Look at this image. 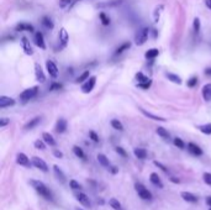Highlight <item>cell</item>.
I'll return each mask as SVG.
<instances>
[{
	"label": "cell",
	"instance_id": "1",
	"mask_svg": "<svg viewBox=\"0 0 211 210\" xmlns=\"http://www.w3.org/2000/svg\"><path fill=\"white\" fill-rule=\"evenodd\" d=\"M30 184L33 187V189H35L41 197H43V198L47 199V200H53V197H52L51 190H50L42 182L36 181V179H31V181H30Z\"/></svg>",
	"mask_w": 211,
	"mask_h": 210
},
{
	"label": "cell",
	"instance_id": "2",
	"mask_svg": "<svg viewBox=\"0 0 211 210\" xmlns=\"http://www.w3.org/2000/svg\"><path fill=\"white\" fill-rule=\"evenodd\" d=\"M135 189L138 194V197L143 200H152V193L141 183H136L135 184Z\"/></svg>",
	"mask_w": 211,
	"mask_h": 210
},
{
	"label": "cell",
	"instance_id": "3",
	"mask_svg": "<svg viewBox=\"0 0 211 210\" xmlns=\"http://www.w3.org/2000/svg\"><path fill=\"white\" fill-rule=\"evenodd\" d=\"M37 92H38V87H32V88H28V89L24 90V92L20 94V100H21L22 103H26V102H28V100L33 99V98L36 97Z\"/></svg>",
	"mask_w": 211,
	"mask_h": 210
},
{
	"label": "cell",
	"instance_id": "4",
	"mask_svg": "<svg viewBox=\"0 0 211 210\" xmlns=\"http://www.w3.org/2000/svg\"><path fill=\"white\" fill-rule=\"evenodd\" d=\"M148 32H149V30H148L147 27H143V28H141V30L136 33L135 42H136L137 46H142V45L146 43V41H147V38H148Z\"/></svg>",
	"mask_w": 211,
	"mask_h": 210
},
{
	"label": "cell",
	"instance_id": "5",
	"mask_svg": "<svg viewBox=\"0 0 211 210\" xmlns=\"http://www.w3.org/2000/svg\"><path fill=\"white\" fill-rule=\"evenodd\" d=\"M95 83H97V77H89L88 78V81L82 85V92L83 93H90L93 89H94V87H95Z\"/></svg>",
	"mask_w": 211,
	"mask_h": 210
},
{
	"label": "cell",
	"instance_id": "6",
	"mask_svg": "<svg viewBox=\"0 0 211 210\" xmlns=\"http://www.w3.org/2000/svg\"><path fill=\"white\" fill-rule=\"evenodd\" d=\"M31 163H32L37 169H40V171H42V172H48V166H47V163H46L42 158H40V157H32Z\"/></svg>",
	"mask_w": 211,
	"mask_h": 210
},
{
	"label": "cell",
	"instance_id": "7",
	"mask_svg": "<svg viewBox=\"0 0 211 210\" xmlns=\"http://www.w3.org/2000/svg\"><path fill=\"white\" fill-rule=\"evenodd\" d=\"M46 68H47V71H48V74L52 77V78H56L57 76H58V68H57V66L54 64V62L53 61H46Z\"/></svg>",
	"mask_w": 211,
	"mask_h": 210
},
{
	"label": "cell",
	"instance_id": "8",
	"mask_svg": "<svg viewBox=\"0 0 211 210\" xmlns=\"http://www.w3.org/2000/svg\"><path fill=\"white\" fill-rule=\"evenodd\" d=\"M58 40H59V43H61V47H66L68 41H69V36H68V32L64 27H62L59 30V35H58Z\"/></svg>",
	"mask_w": 211,
	"mask_h": 210
},
{
	"label": "cell",
	"instance_id": "9",
	"mask_svg": "<svg viewBox=\"0 0 211 210\" xmlns=\"http://www.w3.org/2000/svg\"><path fill=\"white\" fill-rule=\"evenodd\" d=\"M33 41H35V45L37 47H40L41 50H45L46 48V43H45V38H43V33L42 32H36L35 33V37H33Z\"/></svg>",
	"mask_w": 211,
	"mask_h": 210
},
{
	"label": "cell",
	"instance_id": "10",
	"mask_svg": "<svg viewBox=\"0 0 211 210\" xmlns=\"http://www.w3.org/2000/svg\"><path fill=\"white\" fill-rule=\"evenodd\" d=\"M75 198H77V200H78L82 205H84V207H87V208L90 207V200H89V198H88V195H87L85 193L78 192V193L75 194Z\"/></svg>",
	"mask_w": 211,
	"mask_h": 210
},
{
	"label": "cell",
	"instance_id": "11",
	"mask_svg": "<svg viewBox=\"0 0 211 210\" xmlns=\"http://www.w3.org/2000/svg\"><path fill=\"white\" fill-rule=\"evenodd\" d=\"M35 77H36V81H38L40 83H45V81H46V76L38 63L35 64Z\"/></svg>",
	"mask_w": 211,
	"mask_h": 210
},
{
	"label": "cell",
	"instance_id": "12",
	"mask_svg": "<svg viewBox=\"0 0 211 210\" xmlns=\"http://www.w3.org/2000/svg\"><path fill=\"white\" fill-rule=\"evenodd\" d=\"M21 45H22V48H24V51H25L26 55H28V56H32L33 55V48H32L30 41L26 37H22L21 38Z\"/></svg>",
	"mask_w": 211,
	"mask_h": 210
},
{
	"label": "cell",
	"instance_id": "13",
	"mask_svg": "<svg viewBox=\"0 0 211 210\" xmlns=\"http://www.w3.org/2000/svg\"><path fill=\"white\" fill-rule=\"evenodd\" d=\"M16 162H17V164L24 166V167H28V166H30V160H28V157H27L25 153H22V152L17 153V156H16Z\"/></svg>",
	"mask_w": 211,
	"mask_h": 210
},
{
	"label": "cell",
	"instance_id": "14",
	"mask_svg": "<svg viewBox=\"0 0 211 210\" xmlns=\"http://www.w3.org/2000/svg\"><path fill=\"white\" fill-rule=\"evenodd\" d=\"M180 195H182L183 200H185L188 203H198V200H199V198L190 192H182Z\"/></svg>",
	"mask_w": 211,
	"mask_h": 210
},
{
	"label": "cell",
	"instance_id": "15",
	"mask_svg": "<svg viewBox=\"0 0 211 210\" xmlns=\"http://www.w3.org/2000/svg\"><path fill=\"white\" fill-rule=\"evenodd\" d=\"M188 151H189L192 155L198 156V157L203 155V150H201L198 145H195V143H193V142H189V143H188Z\"/></svg>",
	"mask_w": 211,
	"mask_h": 210
},
{
	"label": "cell",
	"instance_id": "16",
	"mask_svg": "<svg viewBox=\"0 0 211 210\" xmlns=\"http://www.w3.org/2000/svg\"><path fill=\"white\" fill-rule=\"evenodd\" d=\"M15 103L16 102L12 98H10V97H5V95L0 97V107L1 109L7 107V106H12V105H15Z\"/></svg>",
	"mask_w": 211,
	"mask_h": 210
},
{
	"label": "cell",
	"instance_id": "17",
	"mask_svg": "<svg viewBox=\"0 0 211 210\" xmlns=\"http://www.w3.org/2000/svg\"><path fill=\"white\" fill-rule=\"evenodd\" d=\"M54 130H56V132H58V133H63V132L67 130V121H66L64 119H58Z\"/></svg>",
	"mask_w": 211,
	"mask_h": 210
},
{
	"label": "cell",
	"instance_id": "18",
	"mask_svg": "<svg viewBox=\"0 0 211 210\" xmlns=\"http://www.w3.org/2000/svg\"><path fill=\"white\" fill-rule=\"evenodd\" d=\"M53 172H54V174H56V178L61 182V183H66V176H64V173L62 172V169L58 167V166H53Z\"/></svg>",
	"mask_w": 211,
	"mask_h": 210
},
{
	"label": "cell",
	"instance_id": "19",
	"mask_svg": "<svg viewBox=\"0 0 211 210\" xmlns=\"http://www.w3.org/2000/svg\"><path fill=\"white\" fill-rule=\"evenodd\" d=\"M140 111H141L144 116H147L148 119H152V120H156V121H166V119H164V117L158 116V115H154V114H152V112H148V111H146V110H144V109H142V107H140Z\"/></svg>",
	"mask_w": 211,
	"mask_h": 210
},
{
	"label": "cell",
	"instance_id": "20",
	"mask_svg": "<svg viewBox=\"0 0 211 210\" xmlns=\"http://www.w3.org/2000/svg\"><path fill=\"white\" fill-rule=\"evenodd\" d=\"M149 181H151V183H152V184H154V186H157V187H159V188H163L162 179H161V177H159L157 173H151V176H149Z\"/></svg>",
	"mask_w": 211,
	"mask_h": 210
},
{
	"label": "cell",
	"instance_id": "21",
	"mask_svg": "<svg viewBox=\"0 0 211 210\" xmlns=\"http://www.w3.org/2000/svg\"><path fill=\"white\" fill-rule=\"evenodd\" d=\"M16 31H28V32H33V26L30 25V24H26V22H22V24H19L15 28Z\"/></svg>",
	"mask_w": 211,
	"mask_h": 210
},
{
	"label": "cell",
	"instance_id": "22",
	"mask_svg": "<svg viewBox=\"0 0 211 210\" xmlns=\"http://www.w3.org/2000/svg\"><path fill=\"white\" fill-rule=\"evenodd\" d=\"M42 138L43 141L46 142V145H50V146H56V140L53 138V136L48 132H43L42 133Z\"/></svg>",
	"mask_w": 211,
	"mask_h": 210
},
{
	"label": "cell",
	"instance_id": "23",
	"mask_svg": "<svg viewBox=\"0 0 211 210\" xmlns=\"http://www.w3.org/2000/svg\"><path fill=\"white\" fill-rule=\"evenodd\" d=\"M133 153H135V156L138 158V160H146L147 158V151L144 150V148H135L133 150Z\"/></svg>",
	"mask_w": 211,
	"mask_h": 210
},
{
	"label": "cell",
	"instance_id": "24",
	"mask_svg": "<svg viewBox=\"0 0 211 210\" xmlns=\"http://www.w3.org/2000/svg\"><path fill=\"white\" fill-rule=\"evenodd\" d=\"M97 158H98L99 163H100L103 167H106V168H110V167H111V164H110V161L107 160V157H106L105 155H103V153H99Z\"/></svg>",
	"mask_w": 211,
	"mask_h": 210
},
{
	"label": "cell",
	"instance_id": "25",
	"mask_svg": "<svg viewBox=\"0 0 211 210\" xmlns=\"http://www.w3.org/2000/svg\"><path fill=\"white\" fill-rule=\"evenodd\" d=\"M203 98L206 102L211 100V84H205L203 87Z\"/></svg>",
	"mask_w": 211,
	"mask_h": 210
},
{
	"label": "cell",
	"instance_id": "26",
	"mask_svg": "<svg viewBox=\"0 0 211 210\" xmlns=\"http://www.w3.org/2000/svg\"><path fill=\"white\" fill-rule=\"evenodd\" d=\"M40 121H41V117H40V116H37V117H35V119L30 120V121H28V122L24 126V129H25V130H32V129H33V127H35V126H36Z\"/></svg>",
	"mask_w": 211,
	"mask_h": 210
},
{
	"label": "cell",
	"instance_id": "27",
	"mask_svg": "<svg viewBox=\"0 0 211 210\" xmlns=\"http://www.w3.org/2000/svg\"><path fill=\"white\" fill-rule=\"evenodd\" d=\"M73 152H74V155L77 156V157H79L80 160H87V156H85V153H84V151L79 147V146H74L73 147Z\"/></svg>",
	"mask_w": 211,
	"mask_h": 210
},
{
	"label": "cell",
	"instance_id": "28",
	"mask_svg": "<svg viewBox=\"0 0 211 210\" xmlns=\"http://www.w3.org/2000/svg\"><path fill=\"white\" fill-rule=\"evenodd\" d=\"M159 55V51H158V48H151V50H148L147 52H146V58H149V59H153V58H156L157 56Z\"/></svg>",
	"mask_w": 211,
	"mask_h": 210
},
{
	"label": "cell",
	"instance_id": "29",
	"mask_svg": "<svg viewBox=\"0 0 211 210\" xmlns=\"http://www.w3.org/2000/svg\"><path fill=\"white\" fill-rule=\"evenodd\" d=\"M166 77H167L170 82H173V83H175V84H180V83H182V78H180L179 76H177V74L167 73V74H166Z\"/></svg>",
	"mask_w": 211,
	"mask_h": 210
},
{
	"label": "cell",
	"instance_id": "30",
	"mask_svg": "<svg viewBox=\"0 0 211 210\" xmlns=\"http://www.w3.org/2000/svg\"><path fill=\"white\" fill-rule=\"evenodd\" d=\"M109 205H110L114 210H122V208H121V203H120L117 199H115V198H111V199L109 200Z\"/></svg>",
	"mask_w": 211,
	"mask_h": 210
},
{
	"label": "cell",
	"instance_id": "31",
	"mask_svg": "<svg viewBox=\"0 0 211 210\" xmlns=\"http://www.w3.org/2000/svg\"><path fill=\"white\" fill-rule=\"evenodd\" d=\"M157 133H158L162 138H164V140H169V138H170L169 132H168L164 127H157Z\"/></svg>",
	"mask_w": 211,
	"mask_h": 210
},
{
	"label": "cell",
	"instance_id": "32",
	"mask_svg": "<svg viewBox=\"0 0 211 210\" xmlns=\"http://www.w3.org/2000/svg\"><path fill=\"white\" fill-rule=\"evenodd\" d=\"M198 129L205 133V135H211V124H204V125H200L198 126Z\"/></svg>",
	"mask_w": 211,
	"mask_h": 210
},
{
	"label": "cell",
	"instance_id": "33",
	"mask_svg": "<svg viewBox=\"0 0 211 210\" xmlns=\"http://www.w3.org/2000/svg\"><path fill=\"white\" fill-rule=\"evenodd\" d=\"M130 47H131V43H130V42H125V43H122L120 47H117V48H116V51H115V55H120V53H122L123 51L128 50Z\"/></svg>",
	"mask_w": 211,
	"mask_h": 210
},
{
	"label": "cell",
	"instance_id": "34",
	"mask_svg": "<svg viewBox=\"0 0 211 210\" xmlns=\"http://www.w3.org/2000/svg\"><path fill=\"white\" fill-rule=\"evenodd\" d=\"M111 126L115 129V130H118V131H123V125L121 124L120 120H116V119H112L111 120Z\"/></svg>",
	"mask_w": 211,
	"mask_h": 210
},
{
	"label": "cell",
	"instance_id": "35",
	"mask_svg": "<svg viewBox=\"0 0 211 210\" xmlns=\"http://www.w3.org/2000/svg\"><path fill=\"white\" fill-rule=\"evenodd\" d=\"M163 9H164V6H163V5H158V6L156 7L154 14H153L154 22H158V21H159V16H161V12H162V10H163Z\"/></svg>",
	"mask_w": 211,
	"mask_h": 210
},
{
	"label": "cell",
	"instance_id": "36",
	"mask_svg": "<svg viewBox=\"0 0 211 210\" xmlns=\"http://www.w3.org/2000/svg\"><path fill=\"white\" fill-rule=\"evenodd\" d=\"M136 79L138 81V83H146V82H149L151 79L148 78V77H146L143 73H141V72H138L137 74H136Z\"/></svg>",
	"mask_w": 211,
	"mask_h": 210
},
{
	"label": "cell",
	"instance_id": "37",
	"mask_svg": "<svg viewBox=\"0 0 211 210\" xmlns=\"http://www.w3.org/2000/svg\"><path fill=\"white\" fill-rule=\"evenodd\" d=\"M42 25L46 26L47 28H53V22H52V20H51L48 16H45V17L42 19Z\"/></svg>",
	"mask_w": 211,
	"mask_h": 210
},
{
	"label": "cell",
	"instance_id": "38",
	"mask_svg": "<svg viewBox=\"0 0 211 210\" xmlns=\"http://www.w3.org/2000/svg\"><path fill=\"white\" fill-rule=\"evenodd\" d=\"M69 187H71L72 189H74V190H80V189H82V186H80L75 179H71V181H69Z\"/></svg>",
	"mask_w": 211,
	"mask_h": 210
},
{
	"label": "cell",
	"instance_id": "39",
	"mask_svg": "<svg viewBox=\"0 0 211 210\" xmlns=\"http://www.w3.org/2000/svg\"><path fill=\"white\" fill-rule=\"evenodd\" d=\"M88 78H89V71H85L83 74H80L78 78H77V83H82V82H84V81H88Z\"/></svg>",
	"mask_w": 211,
	"mask_h": 210
},
{
	"label": "cell",
	"instance_id": "40",
	"mask_svg": "<svg viewBox=\"0 0 211 210\" xmlns=\"http://www.w3.org/2000/svg\"><path fill=\"white\" fill-rule=\"evenodd\" d=\"M173 142H174V145L178 147V148H184L185 147V143H184V141L182 140V138H179V137H175L174 140H173Z\"/></svg>",
	"mask_w": 211,
	"mask_h": 210
},
{
	"label": "cell",
	"instance_id": "41",
	"mask_svg": "<svg viewBox=\"0 0 211 210\" xmlns=\"http://www.w3.org/2000/svg\"><path fill=\"white\" fill-rule=\"evenodd\" d=\"M99 17H100V20H101V24H103L104 26H107V25L110 24V19H109V17L106 16L105 12H100Z\"/></svg>",
	"mask_w": 211,
	"mask_h": 210
},
{
	"label": "cell",
	"instance_id": "42",
	"mask_svg": "<svg viewBox=\"0 0 211 210\" xmlns=\"http://www.w3.org/2000/svg\"><path fill=\"white\" fill-rule=\"evenodd\" d=\"M45 143H46V142L42 141V140H36L33 145H35V147H36L37 150H45V148H46V145H45Z\"/></svg>",
	"mask_w": 211,
	"mask_h": 210
},
{
	"label": "cell",
	"instance_id": "43",
	"mask_svg": "<svg viewBox=\"0 0 211 210\" xmlns=\"http://www.w3.org/2000/svg\"><path fill=\"white\" fill-rule=\"evenodd\" d=\"M193 28H194V32L198 33L200 31V20L198 17L194 19V24H193Z\"/></svg>",
	"mask_w": 211,
	"mask_h": 210
},
{
	"label": "cell",
	"instance_id": "44",
	"mask_svg": "<svg viewBox=\"0 0 211 210\" xmlns=\"http://www.w3.org/2000/svg\"><path fill=\"white\" fill-rule=\"evenodd\" d=\"M115 150H116V152H117V153H118V155H120L121 157H123V158H126V157H127V152H126V151H125V150H123L122 147L117 146V147H116Z\"/></svg>",
	"mask_w": 211,
	"mask_h": 210
},
{
	"label": "cell",
	"instance_id": "45",
	"mask_svg": "<svg viewBox=\"0 0 211 210\" xmlns=\"http://www.w3.org/2000/svg\"><path fill=\"white\" fill-rule=\"evenodd\" d=\"M196 83H198V77H192V78L188 81V87L193 88V87L196 85Z\"/></svg>",
	"mask_w": 211,
	"mask_h": 210
},
{
	"label": "cell",
	"instance_id": "46",
	"mask_svg": "<svg viewBox=\"0 0 211 210\" xmlns=\"http://www.w3.org/2000/svg\"><path fill=\"white\" fill-rule=\"evenodd\" d=\"M203 179H204V182L208 184V186H211V173H204V176H203Z\"/></svg>",
	"mask_w": 211,
	"mask_h": 210
},
{
	"label": "cell",
	"instance_id": "47",
	"mask_svg": "<svg viewBox=\"0 0 211 210\" xmlns=\"http://www.w3.org/2000/svg\"><path fill=\"white\" fill-rule=\"evenodd\" d=\"M71 1L72 0H59V7L61 9H66L67 6L71 5Z\"/></svg>",
	"mask_w": 211,
	"mask_h": 210
},
{
	"label": "cell",
	"instance_id": "48",
	"mask_svg": "<svg viewBox=\"0 0 211 210\" xmlns=\"http://www.w3.org/2000/svg\"><path fill=\"white\" fill-rule=\"evenodd\" d=\"M89 137H90L94 142H99V136L97 135L95 131H89Z\"/></svg>",
	"mask_w": 211,
	"mask_h": 210
},
{
	"label": "cell",
	"instance_id": "49",
	"mask_svg": "<svg viewBox=\"0 0 211 210\" xmlns=\"http://www.w3.org/2000/svg\"><path fill=\"white\" fill-rule=\"evenodd\" d=\"M151 84H152V81L146 82V83H138V87L142 88V89H148V88L151 87Z\"/></svg>",
	"mask_w": 211,
	"mask_h": 210
},
{
	"label": "cell",
	"instance_id": "50",
	"mask_svg": "<svg viewBox=\"0 0 211 210\" xmlns=\"http://www.w3.org/2000/svg\"><path fill=\"white\" fill-rule=\"evenodd\" d=\"M153 163H154V166H157V167H159V168H161V169H162L163 172H166V173L168 172V168H167V167H164V166H163L162 163H159L158 161H154Z\"/></svg>",
	"mask_w": 211,
	"mask_h": 210
},
{
	"label": "cell",
	"instance_id": "51",
	"mask_svg": "<svg viewBox=\"0 0 211 210\" xmlns=\"http://www.w3.org/2000/svg\"><path fill=\"white\" fill-rule=\"evenodd\" d=\"M9 122H10V120H9V119H6V117H1V119H0V127L6 126Z\"/></svg>",
	"mask_w": 211,
	"mask_h": 210
},
{
	"label": "cell",
	"instance_id": "52",
	"mask_svg": "<svg viewBox=\"0 0 211 210\" xmlns=\"http://www.w3.org/2000/svg\"><path fill=\"white\" fill-rule=\"evenodd\" d=\"M62 88V84H59V83H53L52 85H51V88H50V90H59Z\"/></svg>",
	"mask_w": 211,
	"mask_h": 210
},
{
	"label": "cell",
	"instance_id": "53",
	"mask_svg": "<svg viewBox=\"0 0 211 210\" xmlns=\"http://www.w3.org/2000/svg\"><path fill=\"white\" fill-rule=\"evenodd\" d=\"M53 155H54V157H57V158H62V157H63V153H62L61 151H58V150H54V151H53Z\"/></svg>",
	"mask_w": 211,
	"mask_h": 210
},
{
	"label": "cell",
	"instance_id": "54",
	"mask_svg": "<svg viewBox=\"0 0 211 210\" xmlns=\"http://www.w3.org/2000/svg\"><path fill=\"white\" fill-rule=\"evenodd\" d=\"M109 169L111 171V173H112V174H115V173H117V168H116V167H110Z\"/></svg>",
	"mask_w": 211,
	"mask_h": 210
},
{
	"label": "cell",
	"instance_id": "55",
	"mask_svg": "<svg viewBox=\"0 0 211 210\" xmlns=\"http://www.w3.org/2000/svg\"><path fill=\"white\" fill-rule=\"evenodd\" d=\"M205 202H206V204L211 208V197H208V198L205 199Z\"/></svg>",
	"mask_w": 211,
	"mask_h": 210
},
{
	"label": "cell",
	"instance_id": "56",
	"mask_svg": "<svg viewBox=\"0 0 211 210\" xmlns=\"http://www.w3.org/2000/svg\"><path fill=\"white\" fill-rule=\"evenodd\" d=\"M170 181H172L173 183H179V182H180L178 178H174V177H172V178H170Z\"/></svg>",
	"mask_w": 211,
	"mask_h": 210
},
{
	"label": "cell",
	"instance_id": "57",
	"mask_svg": "<svg viewBox=\"0 0 211 210\" xmlns=\"http://www.w3.org/2000/svg\"><path fill=\"white\" fill-rule=\"evenodd\" d=\"M205 4H206V6L211 10V0H205Z\"/></svg>",
	"mask_w": 211,
	"mask_h": 210
},
{
	"label": "cell",
	"instance_id": "58",
	"mask_svg": "<svg viewBox=\"0 0 211 210\" xmlns=\"http://www.w3.org/2000/svg\"><path fill=\"white\" fill-rule=\"evenodd\" d=\"M205 74H208V76H211V68H208V69H205Z\"/></svg>",
	"mask_w": 211,
	"mask_h": 210
},
{
	"label": "cell",
	"instance_id": "59",
	"mask_svg": "<svg viewBox=\"0 0 211 210\" xmlns=\"http://www.w3.org/2000/svg\"><path fill=\"white\" fill-rule=\"evenodd\" d=\"M78 1H80V0H74V1H73V4H72V5H71V6H69V7H72V6H73V5H74V4H75V2H78Z\"/></svg>",
	"mask_w": 211,
	"mask_h": 210
},
{
	"label": "cell",
	"instance_id": "60",
	"mask_svg": "<svg viewBox=\"0 0 211 210\" xmlns=\"http://www.w3.org/2000/svg\"><path fill=\"white\" fill-rule=\"evenodd\" d=\"M78 210H83V209H78Z\"/></svg>",
	"mask_w": 211,
	"mask_h": 210
},
{
	"label": "cell",
	"instance_id": "61",
	"mask_svg": "<svg viewBox=\"0 0 211 210\" xmlns=\"http://www.w3.org/2000/svg\"><path fill=\"white\" fill-rule=\"evenodd\" d=\"M209 210H211V208H210V209H209Z\"/></svg>",
	"mask_w": 211,
	"mask_h": 210
}]
</instances>
